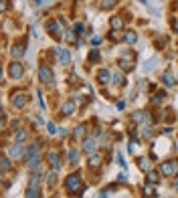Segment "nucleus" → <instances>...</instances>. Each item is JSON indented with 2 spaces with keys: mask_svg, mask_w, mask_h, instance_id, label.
Here are the masks:
<instances>
[{
  "mask_svg": "<svg viewBox=\"0 0 178 198\" xmlns=\"http://www.w3.org/2000/svg\"><path fill=\"white\" fill-rule=\"evenodd\" d=\"M83 150H85L87 154H93V150H95V141H93L91 137H89V140H85V141H83Z\"/></svg>",
  "mask_w": 178,
  "mask_h": 198,
  "instance_id": "nucleus-14",
  "label": "nucleus"
},
{
  "mask_svg": "<svg viewBox=\"0 0 178 198\" xmlns=\"http://www.w3.org/2000/svg\"><path fill=\"white\" fill-rule=\"evenodd\" d=\"M57 57H59V61H61V63H65V65L71 61L69 51H65V49H57Z\"/></svg>",
  "mask_w": 178,
  "mask_h": 198,
  "instance_id": "nucleus-7",
  "label": "nucleus"
},
{
  "mask_svg": "<svg viewBox=\"0 0 178 198\" xmlns=\"http://www.w3.org/2000/svg\"><path fill=\"white\" fill-rule=\"evenodd\" d=\"M148 182L156 184V182H158V174H156V172H148Z\"/></svg>",
  "mask_w": 178,
  "mask_h": 198,
  "instance_id": "nucleus-23",
  "label": "nucleus"
},
{
  "mask_svg": "<svg viewBox=\"0 0 178 198\" xmlns=\"http://www.w3.org/2000/svg\"><path fill=\"white\" fill-rule=\"evenodd\" d=\"M47 127H49V133H57V127H55V123H47Z\"/></svg>",
  "mask_w": 178,
  "mask_h": 198,
  "instance_id": "nucleus-31",
  "label": "nucleus"
},
{
  "mask_svg": "<svg viewBox=\"0 0 178 198\" xmlns=\"http://www.w3.org/2000/svg\"><path fill=\"white\" fill-rule=\"evenodd\" d=\"M61 111H63L65 115H71V113L75 111V103L71 101V99H69V101H65V103H63V107H61Z\"/></svg>",
  "mask_w": 178,
  "mask_h": 198,
  "instance_id": "nucleus-9",
  "label": "nucleus"
},
{
  "mask_svg": "<svg viewBox=\"0 0 178 198\" xmlns=\"http://www.w3.org/2000/svg\"><path fill=\"white\" fill-rule=\"evenodd\" d=\"M140 168H142V170H150V160H140Z\"/></svg>",
  "mask_w": 178,
  "mask_h": 198,
  "instance_id": "nucleus-25",
  "label": "nucleus"
},
{
  "mask_svg": "<svg viewBox=\"0 0 178 198\" xmlns=\"http://www.w3.org/2000/svg\"><path fill=\"white\" fill-rule=\"evenodd\" d=\"M12 55H14L16 59L22 57V55H24V45H16V47H12Z\"/></svg>",
  "mask_w": 178,
  "mask_h": 198,
  "instance_id": "nucleus-16",
  "label": "nucleus"
},
{
  "mask_svg": "<svg viewBox=\"0 0 178 198\" xmlns=\"http://www.w3.org/2000/svg\"><path fill=\"white\" fill-rule=\"evenodd\" d=\"M49 160H51L53 170H59V168H61V160H59V154H57V152H51V154H49Z\"/></svg>",
  "mask_w": 178,
  "mask_h": 198,
  "instance_id": "nucleus-8",
  "label": "nucleus"
},
{
  "mask_svg": "<svg viewBox=\"0 0 178 198\" xmlns=\"http://www.w3.org/2000/svg\"><path fill=\"white\" fill-rule=\"evenodd\" d=\"M83 28H85V27H83L81 22H77V24H75V31H77V32H83Z\"/></svg>",
  "mask_w": 178,
  "mask_h": 198,
  "instance_id": "nucleus-33",
  "label": "nucleus"
},
{
  "mask_svg": "<svg viewBox=\"0 0 178 198\" xmlns=\"http://www.w3.org/2000/svg\"><path fill=\"white\" fill-rule=\"evenodd\" d=\"M65 38H67L69 42H77V38H75V32H67V34H65Z\"/></svg>",
  "mask_w": 178,
  "mask_h": 198,
  "instance_id": "nucleus-30",
  "label": "nucleus"
},
{
  "mask_svg": "<svg viewBox=\"0 0 178 198\" xmlns=\"http://www.w3.org/2000/svg\"><path fill=\"white\" fill-rule=\"evenodd\" d=\"M136 41H138V37H136V32H128V34H126V42H130V45H134Z\"/></svg>",
  "mask_w": 178,
  "mask_h": 198,
  "instance_id": "nucleus-22",
  "label": "nucleus"
},
{
  "mask_svg": "<svg viewBox=\"0 0 178 198\" xmlns=\"http://www.w3.org/2000/svg\"><path fill=\"white\" fill-rule=\"evenodd\" d=\"M150 113H142V111H138V113L134 115V119L136 121H146V123H150V117H148Z\"/></svg>",
  "mask_w": 178,
  "mask_h": 198,
  "instance_id": "nucleus-17",
  "label": "nucleus"
},
{
  "mask_svg": "<svg viewBox=\"0 0 178 198\" xmlns=\"http://www.w3.org/2000/svg\"><path fill=\"white\" fill-rule=\"evenodd\" d=\"M160 172H162L164 176H174L178 172L176 162H164V164H160Z\"/></svg>",
  "mask_w": 178,
  "mask_h": 198,
  "instance_id": "nucleus-3",
  "label": "nucleus"
},
{
  "mask_svg": "<svg viewBox=\"0 0 178 198\" xmlns=\"http://www.w3.org/2000/svg\"><path fill=\"white\" fill-rule=\"evenodd\" d=\"M116 2H117V0H103V4H101V6H103V8H111Z\"/></svg>",
  "mask_w": 178,
  "mask_h": 198,
  "instance_id": "nucleus-29",
  "label": "nucleus"
},
{
  "mask_svg": "<svg viewBox=\"0 0 178 198\" xmlns=\"http://www.w3.org/2000/svg\"><path fill=\"white\" fill-rule=\"evenodd\" d=\"M99 42H101L99 37H93V38H91V45H99Z\"/></svg>",
  "mask_w": 178,
  "mask_h": 198,
  "instance_id": "nucleus-34",
  "label": "nucleus"
},
{
  "mask_svg": "<svg viewBox=\"0 0 178 198\" xmlns=\"http://www.w3.org/2000/svg\"><path fill=\"white\" fill-rule=\"evenodd\" d=\"M39 75H41V81L43 83H53V73H51V69L49 67H41V71H39Z\"/></svg>",
  "mask_w": 178,
  "mask_h": 198,
  "instance_id": "nucleus-4",
  "label": "nucleus"
},
{
  "mask_svg": "<svg viewBox=\"0 0 178 198\" xmlns=\"http://www.w3.org/2000/svg\"><path fill=\"white\" fill-rule=\"evenodd\" d=\"M109 77H111V71H99V75H97V79H99V83H107L109 81Z\"/></svg>",
  "mask_w": 178,
  "mask_h": 198,
  "instance_id": "nucleus-15",
  "label": "nucleus"
},
{
  "mask_svg": "<svg viewBox=\"0 0 178 198\" xmlns=\"http://www.w3.org/2000/svg\"><path fill=\"white\" fill-rule=\"evenodd\" d=\"M55 178H57V176H55V172H51V174H49V182H55Z\"/></svg>",
  "mask_w": 178,
  "mask_h": 198,
  "instance_id": "nucleus-35",
  "label": "nucleus"
},
{
  "mask_svg": "<svg viewBox=\"0 0 178 198\" xmlns=\"http://www.w3.org/2000/svg\"><path fill=\"white\" fill-rule=\"evenodd\" d=\"M41 160H43V158H41V154H37V156H32V158H31V160H28V168H31V170H32V172H35V170H37V168H39V166H41Z\"/></svg>",
  "mask_w": 178,
  "mask_h": 198,
  "instance_id": "nucleus-10",
  "label": "nucleus"
},
{
  "mask_svg": "<svg viewBox=\"0 0 178 198\" xmlns=\"http://www.w3.org/2000/svg\"><path fill=\"white\" fill-rule=\"evenodd\" d=\"M2 170H4V172L10 170V160H8L6 156H2Z\"/></svg>",
  "mask_w": 178,
  "mask_h": 198,
  "instance_id": "nucleus-24",
  "label": "nucleus"
},
{
  "mask_svg": "<svg viewBox=\"0 0 178 198\" xmlns=\"http://www.w3.org/2000/svg\"><path fill=\"white\" fill-rule=\"evenodd\" d=\"M39 194H41V176L35 174L31 178V186H28L27 198H39Z\"/></svg>",
  "mask_w": 178,
  "mask_h": 198,
  "instance_id": "nucleus-1",
  "label": "nucleus"
},
{
  "mask_svg": "<svg viewBox=\"0 0 178 198\" xmlns=\"http://www.w3.org/2000/svg\"><path fill=\"white\" fill-rule=\"evenodd\" d=\"M69 160H71V164H77V162H79V154H77V150H71V152H69Z\"/></svg>",
  "mask_w": 178,
  "mask_h": 198,
  "instance_id": "nucleus-20",
  "label": "nucleus"
},
{
  "mask_svg": "<svg viewBox=\"0 0 178 198\" xmlns=\"http://www.w3.org/2000/svg\"><path fill=\"white\" fill-rule=\"evenodd\" d=\"M156 63H158V59H152V61H148V63H146V71H152Z\"/></svg>",
  "mask_w": 178,
  "mask_h": 198,
  "instance_id": "nucleus-27",
  "label": "nucleus"
},
{
  "mask_svg": "<svg viewBox=\"0 0 178 198\" xmlns=\"http://www.w3.org/2000/svg\"><path fill=\"white\" fill-rule=\"evenodd\" d=\"M109 24H111L113 31H120V28L124 27V18H121V16H113V18L109 20Z\"/></svg>",
  "mask_w": 178,
  "mask_h": 198,
  "instance_id": "nucleus-11",
  "label": "nucleus"
},
{
  "mask_svg": "<svg viewBox=\"0 0 178 198\" xmlns=\"http://www.w3.org/2000/svg\"><path fill=\"white\" fill-rule=\"evenodd\" d=\"M89 59H91V61H97V59H99V53H97V51H93V53L89 55Z\"/></svg>",
  "mask_w": 178,
  "mask_h": 198,
  "instance_id": "nucleus-32",
  "label": "nucleus"
},
{
  "mask_svg": "<svg viewBox=\"0 0 178 198\" xmlns=\"http://www.w3.org/2000/svg\"><path fill=\"white\" fill-rule=\"evenodd\" d=\"M99 164H101V156H99V154H95V156L91 154V158H89V166L95 168V166H99Z\"/></svg>",
  "mask_w": 178,
  "mask_h": 198,
  "instance_id": "nucleus-19",
  "label": "nucleus"
},
{
  "mask_svg": "<svg viewBox=\"0 0 178 198\" xmlns=\"http://www.w3.org/2000/svg\"><path fill=\"white\" fill-rule=\"evenodd\" d=\"M83 133H85V126H79L77 130H75V137H81Z\"/></svg>",
  "mask_w": 178,
  "mask_h": 198,
  "instance_id": "nucleus-28",
  "label": "nucleus"
},
{
  "mask_svg": "<svg viewBox=\"0 0 178 198\" xmlns=\"http://www.w3.org/2000/svg\"><path fill=\"white\" fill-rule=\"evenodd\" d=\"M162 79H164V83H166V87H174V85H176V81H174V77H172V73H170V71L164 73Z\"/></svg>",
  "mask_w": 178,
  "mask_h": 198,
  "instance_id": "nucleus-13",
  "label": "nucleus"
},
{
  "mask_svg": "<svg viewBox=\"0 0 178 198\" xmlns=\"http://www.w3.org/2000/svg\"><path fill=\"white\" fill-rule=\"evenodd\" d=\"M47 28H49V31L53 32V37H61V31H59V24H55V22H49V24H47Z\"/></svg>",
  "mask_w": 178,
  "mask_h": 198,
  "instance_id": "nucleus-18",
  "label": "nucleus"
},
{
  "mask_svg": "<svg viewBox=\"0 0 178 198\" xmlns=\"http://www.w3.org/2000/svg\"><path fill=\"white\" fill-rule=\"evenodd\" d=\"M144 192H146L148 196H154V188H152V184H146V186H144Z\"/></svg>",
  "mask_w": 178,
  "mask_h": 198,
  "instance_id": "nucleus-26",
  "label": "nucleus"
},
{
  "mask_svg": "<svg viewBox=\"0 0 178 198\" xmlns=\"http://www.w3.org/2000/svg\"><path fill=\"white\" fill-rule=\"evenodd\" d=\"M27 136H28V133H27V130H20L18 133H16V137H14V140H16V144L24 141V140H27Z\"/></svg>",
  "mask_w": 178,
  "mask_h": 198,
  "instance_id": "nucleus-21",
  "label": "nucleus"
},
{
  "mask_svg": "<svg viewBox=\"0 0 178 198\" xmlns=\"http://www.w3.org/2000/svg\"><path fill=\"white\" fill-rule=\"evenodd\" d=\"M22 152H24L22 146H20V144H14V146L10 148V152H8V154H10L12 158H18V156H22Z\"/></svg>",
  "mask_w": 178,
  "mask_h": 198,
  "instance_id": "nucleus-12",
  "label": "nucleus"
},
{
  "mask_svg": "<svg viewBox=\"0 0 178 198\" xmlns=\"http://www.w3.org/2000/svg\"><path fill=\"white\" fill-rule=\"evenodd\" d=\"M65 184H67V190H69L71 194H75V192H79V190H81V178H79L77 174L69 176Z\"/></svg>",
  "mask_w": 178,
  "mask_h": 198,
  "instance_id": "nucleus-2",
  "label": "nucleus"
},
{
  "mask_svg": "<svg viewBox=\"0 0 178 198\" xmlns=\"http://www.w3.org/2000/svg\"><path fill=\"white\" fill-rule=\"evenodd\" d=\"M24 75V69L20 63H12L10 65V77H14V79H20V77Z\"/></svg>",
  "mask_w": 178,
  "mask_h": 198,
  "instance_id": "nucleus-5",
  "label": "nucleus"
},
{
  "mask_svg": "<svg viewBox=\"0 0 178 198\" xmlns=\"http://www.w3.org/2000/svg\"><path fill=\"white\" fill-rule=\"evenodd\" d=\"M174 188H176V190H178V178H176V182H174Z\"/></svg>",
  "mask_w": 178,
  "mask_h": 198,
  "instance_id": "nucleus-37",
  "label": "nucleus"
},
{
  "mask_svg": "<svg viewBox=\"0 0 178 198\" xmlns=\"http://www.w3.org/2000/svg\"><path fill=\"white\" fill-rule=\"evenodd\" d=\"M113 79H116L117 85H121V77H120V75H113Z\"/></svg>",
  "mask_w": 178,
  "mask_h": 198,
  "instance_id": "nucleus-36",
  "label": "nucleus"
},
{
  "mask_svg": "<svg viewBox=\"0 0 178 198\" xmlns=\"http://www.w3.org/2000/svg\"><path fill=\"white\" fill-rule=\"evenodd\" d=\"M24 103H27V95H24V93H16V95H12V105H14V107H22Z\"/></svg>",
  "mask_w": 178,
  "mask_h": 198,
  "instance_id": "nucleus-6",
  "label": "nucleus"
}]
</instances>
